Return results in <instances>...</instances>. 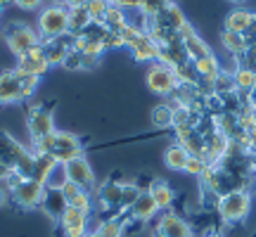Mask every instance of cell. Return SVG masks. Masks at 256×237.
<instances>
[{"instance_id":"cell-10","label":"cell","mask_w":256,"mask_h":237,"mask_svg":"<svg viewBox=\"0 0 256 237\" xmlns=\"http://www.w3.org/2000/svg\"><path fill=\"white\" fill-rule=\"evenodd\" d=\"M48 69H50V64H48L46 52H43V43H40V46L31 48L28 52H24L22 57H17V69L14 72L22 74V76H36V78H40Z\"/></svg>"},{"instance_id":"cell-56","label":"cell","mask_w":256,"mask_h":237,"mask_svg":"<svg viewBox=\"0 0 256 237\" xmlns=\"http://www.w3.org/2000/svg\"><path fill=\"white\" fill-rule=\"evenodd\" d=\"M252 171H254V176H256V164H254V166H252Z\"/></svg>"},{"instance_id":"cell-7","label":"cell","mask_w":256,"mask_h":237,"mask_svg":"<svg viewBox=\"0 0 256 237\" xmlns=\"http://www.w3.org/2000/svg\"><path fill=\"white\" fill-rule=\"evenodd\" d=\"M145 83L152 92L164 95V98H171L174 90L178 88V76H176L174 66H168V64H164V62H152L150 69H147Z\"/></svg>"},{"instance_id":"cell-18","label":"cell","mask_w":256,"mask_h":237,"mask_svg":"<svg viewBox=\"0 0 256 237\" xmlns=\"http://www.w3.org/2000/svg\"><path fill=\"white\" fill-rule=\"evenodd\" d=\"M206 147H204V159L209 162V166H218L223 159H226V154H228V147H230V140L223 133H218V130H211V133H206Z\"/></svg>"},{"instance_id":"cell-33","label":"cell","mask_w":256,"mask_h":237,"mask_svg":"<svg viewBox=\"0 0 256 237\" xmlns=\"http://www.w3.org/2000/svg\"><path fill=\"white\" fill-rule=\"evenodd\" d=\"M102 24L110 28L112 34H121V31L128 26V17H126V12H124V10H119V8H114V5H112V8L107 10L104 19H102Z\"/></svg>"},{"instance_id":"cell-55","label":"cell","mask_w":256,"mask_h":237,"mask_svg":"<svg viewBox=\"0 0 256 237\" xmlns=\"http://www.w3.org/2000/svg\"><path fill=\"white\" fill-rule=\"evenodd\" d=\"M232 2H247V0H232Z\"/></svg>"},{"instance_id":"cell-14","label":"cell","mask_w":256,"mask_h":237,"mask_svg":"<svg viewBox=\"0 0 256 237\" xmlns=\"http://www.w3.org/2000/svg\"><path fill=\"white\" fill-rule=\"evenodd\" d=\"M176 130V142L188 150L190 156H204V147H206V138L197 126H185L174 128Z\"/></svg>"},{"instance_id":"cell-3","label":"cell","mask_w":256,"mask_h":237,"mask_svg":"<svg viewBox=\"0 0 256 237\" xmlns=\"http://www.w3.org/2000/svg\"><path fill=\"white\" fill-rule=\"evenodd\" d=\"M216 211H218L220 220L228 226L242 223L252 211V194H249V190H242V188L226 192L216 200Z\"/></svg>"},{"instance_id":"cell-31","label":"cell","mask_w":256,"mask_h":237,"mask_svg":"<svg viewBox=\"0 0 256 237\" xmlns=\"http://www.w3.org/2000/svg\"><path fill=\"white\" fill-rule=\"evenodd\" d=\"M232 78H235V92L247 95L256 83V69L254 66H247V64H244V66H238V69L232 72Z\"/></svg>"},{"instance_id":"cell-46","label":"cell","mask_w":256,"mask_h":237,"mask_svg":"<svg viewBox=\"0 0 256 237\" xmlns=\"http://www.w3.org/2000/svg\"><path fill=\"white\" fill-rule=\"evenodd\" d=\"M244 107H247V110H252L256 114V83H254V88L244 95Z\"/></svg>"},{"instance_id":"cell-41","label":"cell","mask_w":256,"mask_h":237,"mask_svg":"<svg viewBox=\"0 0 256 237\" xmlns=\"http://www.w3.org/2000/svg\"><path fill=\"white\" fill-rule=\"evenodd\" d=\"M69 206H74V209H78V211H86V214H90V211H92V197H90V192L83 190L78 197H74V200L69 202Z\"/></svg>"},{"instance_id":"cell-51","label":"cell","mask_w":256,"mask_h":237,"mask_svg":"<svg viewBox=\"0 0 256 237\" xmlns=\"http://www.w3.org/2000/svg\"><path fill=\"white\" fill-rule=\"evenodd\" d=\"M86 237H100V232H98V230H92V232H86Z\"/></svg>"},{"instance_id":"cell-47","label":"cell","mask_w":256,"mask_h":237,"mask_svg":"<svg viewBox=\"0 0 256 237\" xmlns=\"http://www.w3.org/2000/svg\"><path fill=\"white\" fill-rule=\"evenodd\" d=\"M12 176H14V171H12V168H10V166L0 164V185H2V182H8L10 178H12Z\"/></svg>"},{"instance_id":"cell-9","label":"cell","mask_w":256,"mask_h":237,"mask_svg":"<svg viewBox=\"0 0 256 237\" xmlns=\"http://www.w3.org/2000/svg\"><path fill=\"white\" fill-rule=\"evenodd\" d=\"M5 43H8L12 55L22 57L24 52H28L31 48L40 46L43 40H40L36 28L26 26V24H12L10 28H5Z\"/></svg>"},{"instance_id":"cell-12","label":"cell","mask_w":256,"mask_h":237,"mask_svg":"<svg viewBox=\"0 0 256 237\" xmlns=\"http://www.w3.org/2000/svg\"><path fill=\"white\" fill-rule=\"evenodd\" d=\"M147 24H152L156 28H164V31H171V34H180V28L188 24V19H185L183 10L178 8L176 2H168L156 17L147 19Z\"/></svg>"},{"instance_id":"cell-32","label":"cell","mask_w":256,"mask_h":237,"mask_svg":"<svg viewBox=\"0 0 256 237\" xmlns=\"http://www.w3.org/2000/svg\"><path fill=\"white\" fill-rule=\"evenodd\" d=\"M90 22L92 19L86 8H69V34L72 36H78Z\"/></svg>"},{"instance_id":"cell-2","label":"cell","mask_w":256,"mask_h":237,"mask_svg":"<svg viewBox=\"0 0 256 237\" xmlns=\"http://www.w3.org/2000/svg\"><path fill=\"white\" fill-rule=\"evenodd\" d=\"M34 159H36V152H34V150L24 147L17 138L10 136L8 130H0V164L10 166V168L17 176H22V178H31Z\"/></svg>"},{"instance_id":"cell-48","label":"cell","mask_w":256,"mask_h":237,"mask_svg":"<svg viewBox=\"0 0 256 237\" xmlns=\"http://www.w3.org/2000/svg\"><path fill=\"white\" fill-rule=\"evenodd\" d=\"M86 2H88V0H66L64 8H86Z\"/></svg>"},{"instance_id":"cell-44","label":"cell","mask_w":256,"mask_h":237,"mask_svg":"<svg viewBox=\"0 0 256 237\" xmlns=\"http://www.w3.org/2000/svg\"><path fill=\"white\" fill-rule=\"evenodd\" d=\"M43 2H46V0H14V5H17L19 10H24V12H34V10L43 8Z\"/></svg>"},{"instance_id":"cell-19","label":"cell","mask_w":256,"mask_h":237,"mask_svg":"<svg viewBox=\"0 0 256 237\" xmlns=\"http://www.w3.org/2000/svg\"><path fill=\"white\" fill-rule=\"evenodd\" d=\"M128 48L133 50V57H136L138 62H156V60H159V52H162L159 43H156L150 34H145V31L138 34L136 40H133Z\"/></svg>"},{"instance_id":"cell-21","label":"cell","mask_w":256,"mask_h":237,"mask_svg":"<svg viewBox=\"0 0 256 237\" xmlns=\"http://www.w3.org/2000/svg\"><path fill=\"white\" fill-rule=\"evenodd\" d=\"M159 214V206H156V202L152 200V194L147 190H140L138 194V200L133 202V206L128 209V216L133 220H140V223H145V220H152Z\"/></svg>"},{"instance_id":"cell-15","label":"cell","mask_w":256,"mask_h":237,"mask_svg":"<svg viewBox=\"0 0 256 237\" xmlns=\"http://www.w3.org/2000/svg\"><path fill=\"white\" fill-rule=\"evenodd\" d=\"M38 209H43V214H46L48 218H52L55 223H60L64 216V211L69 209V202L64 200V194L60 188H46Z\"/></svg>"},{"instance_id":"cell-4","label":"cell","mask_w":256,"mask_h":237,"mask_svg":"<svg viewBox=\"0 0 256 237\" xmlns=\"http://www.w3.org/2000/svg\"><path fill=\"white\" fill-rule=\"evenodd\" d=\"M69 34V8L60 2H50L40 10L38 14V36L40 40H52V38L66 36Z\"/></svg>"},{"instance_id":"cell-1","label":"cell","mask_w":256,"mask_h":237,"mask_svg":"<svg viewBox=\"0 0 256 237\" xmlns=\"http://www.w3.org/2000/svg\"><path fill=\"white\" fill-rule=\"evenodd\" d=\"M31 150L36 154H50L60 164H66V162H72L76 156H83L81 138L74 136V133H66V130H55L50 138L31 145Z\"/></svg>"},{"instance_id":"cell-5","label":"cell","mask_w":256,"mask_h":237,"mask_svg":"<svg viewBox=\"0 0 256 237\" xmlns=\"http://www.w3.org/2000/svg\"><path fill=\"white\" fill-rule=\"evenodd\" d=\"M38 83H40V78H36V76H22L17 72L0 74V104L26 100L28 95H34Z\"/></svg>"},{"instance_id":"cell-22","label":"cell","mask_w":256,"mask_h":237,"mask_svg":"<svg viewBox=\"0 0 256 237\" xmlns=\"http://www.w3.org/2000/svg\"><path fill=\"white\" fill-rule=\"evenodd\" d=\"M156 62H164V64H168V66H174V69H178V66H183V64L190 62V57H188V52H185V48H183V40L176 38L171 43L162 46V52H159V60H156Z\"/></svg>"},{"instance_id":"cell-38","label":"cell","mask_w":256,"mask_h":237,"mask_svg":"<svg viewBox=\"0 0 256 237\" xmlns=\"http://www.w3.org/2000/svg\"><path fill=\"white\" fill-rule=\"evenodd\" d=\"M140 194V185L136 182H124V192H121V211H128L133 206V202Z\"/></svg>"},{"instance_id":"cell-40","label":"cell","mask_w":256,"mask_h":237,"mask_svg":"<svg viewBox=\"0 0 256 237\" xmlns=\"http://www.w3.org/2000/svg\"><path fill=\"white\" fill-rule=\"evenodd\" d=\"M66 180H69V178H66V168H64V164H57L55 168H52L50 178H48L46 188H62Z\"/></svg>"},{"instance_id":"cell-34","label":"cell","mask_w":256,"mask_h":237,"mask_svg":"<svg viewBox=\"0 0 256 237\" xmlns=\"http://www.w3.org/2000/svg\"><path fill=\"white\" fill-rule=\"evenodd\" d=\"M152 126L174 128V107H171V102H162L152 110Z\"/></svg>"},{"instance_id":"cell-11","label":"cell","mask_w":256,"mask_h":237,"mask_svg":"<svg viewBox=\"0 0 256 237\" xmlns=\"http://www.w3.org/2000/svg\"><path fill=\"white\" fill-rule=\"evenodd\" d=\"M64 168H66V178L72 182H76L81 190H88V192L95 190V171H92L90 162L86 156H76L72 162H66Z\"/></svg>"},{"instance_id":"cell-29","label":"cell","mask_w":256,"mask_h":237,"mask_svg":"<svg viewBox=\"0 0 256 237\" xmlns=\"http://www.w3.org/2000/svg\"><path fill=\"white\" fill-rule=\"evenodd\" d=\"M60 164V162H55L50 154H36V159H34V171H31V178L34 180H38L40 185H46L48 178H50V174H52V168Z\"/></svg>"},{"instance_id":"cell-50","label":"cell","mask_w":256,"mask_h":237,"mask_svg":"<svg viewBox=\"0 0 256 237\" xmlns=\"http://www.w3.org/2000/svg\"><path fill=\"white\" fill-rule=\"evenodd\" d=\"M14 0H0V8H5V5H12Z\"/></svg>"},{"instance_id":"cell-49","label":"cell","mask_w":256,"mask_h":237,"mask_svg":"<svg viewBox=\"0 0 256 237\" xmlns=\"http://www.w3.org/2000/svg\"><path fill=\"white\" fill-rule=\"evenodd\" d=\"M10 200V192L5 190V188H2V185H0V206H2V204H5V202Z\"/></svg>"},{"instance_id":"cell-37","label":"cell","mask_w":256,"mask_h":237,"mask_svg":"<svg viewBox=\"0 0 256 237\" xmlns=\"http://www.w3.org/2000/svg\"><path fill=\"white\" fill-rule=\"evenodd\" d=\"M110 8H112V0H88L86 2V10H88L92 22H102Z\"/></svg>"},{"instance_id":"cell-6","label":"cell","mask_w":256,"mask_h":237,"mask_svg":"<svg viewBox=\"0 0 256 237\" xmlns=\"http://www.w3.org/2000/svg\"><path fill=\"white\" fill-rule=\"evenodd\" d=\"M26 126L28 136H31V145H36L40 140H46L55 133V114H52V104H38L31 107V112L26 114Z\"/></svg>"},{"instance_id":"cell-57","label":"cell","mask_w":256,"mask_h":237,"mask_svg":"<svg viewBox=\"0 0 256 237\" xmlns=\"http://www.w3.org/2000/svg\"><path fill=\"white\" fill-rule=\"evenodd\" d=\"M0 14H2V8H0Z\"/></svg>"},{"instance_id":"cell-25","label":"cell","mask_w":256,"mask_h":237,"mask_svg":"<svg viewBox=\"0 0 256 237\" xmlns=\"http://www.w3.org/2000/svg\"><path fill=\"white\" fill-rule=\"evenodd\" d=\"M180 40H183V48H185V52H188V57H190V62H197V60H202V57L214 55V52H211V48L204 43V38H202L197 31L185 34Z\"/></svg>"},{"instance_id":"cell-36","label":"cell","mask_w":256,"mask_h":237,"mask_svg":"<svg viewBox=\"0 0 256 237\" xmlns=\"http://www.w3.org/2000/svg\"><path fill=\"white\" fill-rule=\"evenodd\" d=\"M168 2H174V0H140V8H138V12H140L142 17L152 19V17H156V14H159V12H162Z\"/></svg>"},{"instance_id":"cell-8","label":"cell","mask_w":256,"mask_h":237,"mask_svg":"<svg viewBox=\"0 0 256 237\" xmlns=\"http://www.w3.org/2000/svg\"><path fill=\"white\" fill-rule=\"evenodd\" d=\"M43 192H46V185H40L34 178H17V182L10 190V200L19 209H36V206H40Z\"/></svg>"},{"instance_id":"cell-17","label":"cell","mask_w":256,"mask_h":237,"mask_svg":"<svg viewBox=\"0 0 256 237\" xmlns=\"http://www.w3.org/2000/svg\"><path fill=\"white\" fill-rule=\"evenodd\" d=\"M74 50V36L66 34V36L52 38V40H43V52H46V60L50 66L55 64H64L66 55Z\"/></svg>"},{"instance_id":"cell-26","label":"cell","mask_w":256,"mask_h":237,"mask_svg":"<svg viewBox=\"0 0 256 237\" xmlns=\"http://www.w3.org/2000/svg\"><path fill=\"white\" fill-rule=\"evenodd\" d=\"M192 66H194V72H197V76H200V81H204V83H216L220 69H223L216 55L202 57V60H197V62H192Z\"/></svg>"},{"instance_id":"cell-54","label":"cell","mask_w":256,"mask_h":237,"mask_svg":"<svg viewBox=\"0 0 256 237\" xmlns=\"http://www.w3.org/2000/svg\"><path fill=\"white\" fill-rule=\"evenodd\" d=\"M206 237H220V235H216V232H211V235H206Z\"/></svg>"},{"instance_id":"cell-35","label":"cell","mask_w":256,"mask_h":237,"mask_svg":"<svg viewBox=\"0 0 256 237\" xmlns=\"http://www.w3.org/2000/svg\"><path fill=\"white\" fill-rule=\"evenodd\" d=\"M98 232H100V237H124L126 235V220L119 216H110L98 226Z\"/></svg>"},{"instance_id":"cell-53","label":"cell","mask_w":256,"mask_h":237,"mask_svg":"<svg viewBox=\"0 0 256 237\" xmlns=\"http://www.w3.org/2000/svg\"><path fill=\"white\" fill-rule=\"evenodd\" d=\"M52 2H60V5H64V2H66V0H52Z\"/></svg>"},{"instance_id":"cell-13","label":"cell","mask_w":256,"mask_h":237,"mask_svg":"<svg viewBox=\"0 0 256 237\" xmlns=\"http://www.w3.org/2000/svg\"><path fill=\"white\" fill-rule=\"evenodd\" d=\"M154 230H159L164 237H192V226L176 211H164Z\"/></svg>"},{"instance_id":"cell-23","label":"cell","mask_w":256,"mask_h":237,"mask_svg":"<svg viewBox=\"0 0 256 237\" xmlns=\"http://www.w3.org/2000/svg\"><path fill=\"white\" fill-rule=\"evenodd\" d=\"M147 192H150V194H152V200L156 202L159 211H171V206H174V202H176V192L166 180L154 178V180L150 182Z\"/></svg>"},{"instance_id":"cell-43","label":"cell","mask_w":256,"mask_h":237,"mask_svg":"<svg viewBox=\"0 0 256 237\" xmlns=\"http://www.w3.org/2000/svg\"><path fill=\"white\" fill-rule=\"evenodd\" d=\"M60 190H62V194H64V200H66V202H72L74 197H78V194L83 192L81 188H78L76 182H72V180H66L62 188H60Z\"/></svg>"},{"instance_id":"cell-27","label":"cell","mask_w":256,"mask_h":237,"mask_svg":"<svg viewBox=\"0 0 256 237\" xmlns=\"http://www.w3.org/2000/svg\"><path fill=\"white\" fill-rule=\"evenodd\" d=\"M188 150L180 147L178 142H171V145L164 150V164L166 168H171V171H185V166H188Z\"/></svg>"},{"instance_id":"cell-42","label":"cell","mask_w":256,"mask_h":237,"mask_svg":"<svg viewBox=\"0 0 256 237\" xmlns=\"http://www.w3.org/2000/svg\"><path fill=\"white\" fill-rule=\"evenodd\" d=\"M64 69H69V72H76V69H83V57L76 52V50H72L69 55H66V60H64L62 64Z\"/></svg>"},{"instance_id":"cell-24","label":"cell","mask_w":256,"mask_h":237,"mask_svg":"<svg viewBox=\"0 0 256 237\" xmlns=\"http://www.w3.org/2000/svg\"><path fill=\"white\" fill-rule=\"evenodd\" d=\"M254 12H249L244 8H235L232 12H228L226 17V28L223 31H230V34H247L249 26L254 24Z\"/></svg>"},{"instance_id":"cell-52","label":"cell","mask_w":256,"mask_h":237,"mask_svg":"<svg viewBox=\"0 0 256 237\" xmlns=\"http://www.w3.org/2000/svg\"><path fill=\"white\" fill-rule=\"evenodd\" d=\"M150 237H164V235H162L159 230H154V232H152V235H150Z\"/></svg>"},{"instance_id":"cell-30","label":"cell","mask_w":256,"mask_h":237,"mask_svg":"<svg viewBox=\"0 0 256 237\" xmlns=\"http://www.w3.org/2000/svg\"><path fill=\"white\" fill-rule=\"evenodd\" d=\"M74 50H76L81 57L100 60V55L104 52V43L92 40V38H86V36H74Z\"/></svg>"},{"instance_id":"cell-16","label":"cell","mask_w":256,"mask_h":237,"mask_svg":"<svg viewBox=\"0 0 256 237\" xmlns=\"http://www.w3.org/2000/svg\"><path fill=\"white\" fill-rule=\"evenodd\" d=\"M88 220H90V214L69 206V209L64 211L62 220H60L64 237H86V232H88Z\"/></svg>"},{"instance_id":"cell-39","label":"cell","mask_w":256,"mask_h":237,"mask_svg":"<svg viewBox=\"0 0 256 237\" xmlns=\"http://www.w3.org/2000/svg\"><path fill=\"white\" fill-rule=\"evenodd\" d=\"M209 168V162L204 156H190L188 159V166H185V174L194 176V178H202V174Z\"/></svg>"},{"instance_id":"cell-20","label":"cell","mask_w":256,"mask_h":237,"mask_svg":"<svg viewBox=\"0 0 256 237\" xmlns=\"http://www.w3.org/2000/svg\"><path fill=\"white\" fill-rule=\"evenodd\" d=\"M121 192H124V182H116V180L102 182L100 188H98V202H100V206L112 211V214L121 211Z\"/></svg>"},{"instance_id":"cell-28","label":"cell","mask_w":256,"mask_h":237,"mask_svg":"<svg viewBox=\"0 0 256 237\" xmlns=\"http://www.w3.org/2000/svg\"><path fill=\"white\" fill-rule=\"evenodd\" d=\"M220 43L228 50L232 57H242L249 52V40L244 34H230V31H223L220 34Z\"/></svg>"},{"instance_id":"cell-45","label":"cell","mask_w":256,"mask_h":237,"mask_svg":"<svg viewBox=\"0 0 256 237\" xmlns=\"http://www.w3.org/2000/svg\"><path fill=\"white\" fill-rule=\"evenodd\" d=\"M112 5L126 12V10H138L140 8V0H112Z\"/></svg>"}]
</instances>
